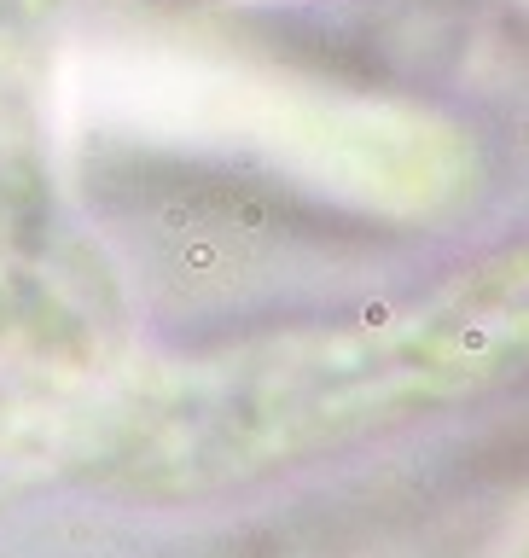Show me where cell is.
Listing matches in <instances>:
<instances>
[{
    "instance_id": "cell-2",
    "label": "cell",
    "mask_w": 529,
    "mask_h": 558,
    "mask_svg": "<svg viewBox=\"0 0 529 558\" xmlns=\"http://www.w3.org/2000/svg\"><path fill=\"white\" fill-rule=\"evenodd\" d=\"M64 0H0V99H35Z\"/></svg>"
},
{
    "instance_id": "cell-1",
    "label": "cell",
    "mask_w": 529,
    "mask_h": 558,
    "mask_svg": "<svg viewBox=\"0 0 529 558\" xmlns=\"http://www.w3.org/2000/svg\"><path fill=\"white\" fill-rule=\"evenodd\" d=\"M518 378H529V239L413 302L140 378L105 407L93 459L145 494H204Z\"/></svg>"
}]
</instances>
